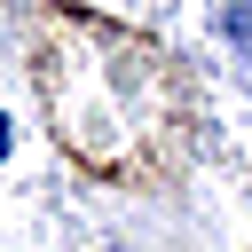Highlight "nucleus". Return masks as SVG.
Returning a JSON list of instances; mask_svg holds the SVG:
<instances>
[{"label":"nucleus","mask_w":252,"mask_h":252,"mask_svg":"<svg viewBox=\"0 0 252 252\" xmlns=\"http://www.w3.org/2000/svg\"><path fill=\"white\" fill-rule=\"evenodd\" d=\"M0 158H8V118H0Z\"/></svg>","instance_id":"1"}]
</instances>
